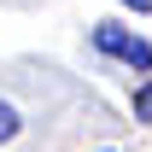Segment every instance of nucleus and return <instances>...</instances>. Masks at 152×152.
Here are the masks:
<instances>
[{
    "instance_id": "obj_2",
    "label": "nucleus",
    "mask_w": 152,
    "mask_h": 152,
    "mask_svg": "<svg viewBox=\"0 0 152 152\" xmlns=\"http://www.w3.org/2000/svg\"><path fill=\"white\" fill-rule=\"evenodd\" d=\"M23 123H18V111H12V105H6V99H0V146H6V140H12V134H18Z\"/></svg>"
},
{
    "instance_id": "obj_3",
    "label": "nucleus",
    "mask_w": 152,
    "mask_h": 152,
    "mask_svg": "<svg viewBox=\"0 0 152 152\" xmlns=\"http://www.w3.org/2000/svg\"><path fill=\"white\" fill-rule=\"evenodd\" d=\"M134 117H140V123H152V82H140V88H134Z\"/></svg>"
},
{
    "instance_id": "obj_1",
    "label": "nucleus",
    "mask_w": 152,
    "mask_h": 152,
    "mask_svg": "<svg viewBox=\"0 0 152 152\" xmlns=\"http://www.w3.org/2000/svg\"><path fill=\"white\" fill-rule=\"evenodd\" d=\"M94 47H99L105 58H123L129 70H152V47H146L140 35H129L123 23H94Z\"/></svg>"
},
{
    "instance_id": "obj_4",
    "label": "nucleus",
    "mask_w": 152,
    "mask_h": 152,
    "mask_svg": "<svg viewBox=\"0 0 152 152\" xmlns=\"http://www.w3.org/2000/svg\"><path fill=\"white\" fill-rule=\"evenodd\" d=\"M123 6H134V12H152V0H123Z\"/></svg>"
}]
</instances>
